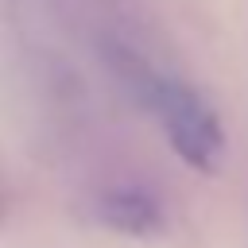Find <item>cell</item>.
Segmentation results:
<instances>
[{
  "instance_id": "6da1fadb",
  "label": "cell",
  "mask_w": 248,
  "mask_h": 248,
  "mask_svg": "<svg viewBox=\"0 0 248 248\" xmlns=\"http://www.w3.org/2000/svg\"><path fill=\"white\" fill-rule=\"evenodd\" d=\"M147 97H151V108L159 112L163 132H167L170 147L178 151V159L202 174L217 170V159L225 151V132H221L217 112L190 85H182L174 78H151Z\"/></svg>"
},
{
  "instance_id": "7a4b0ae2",
  "label": "cell",
  "mask_w": 248,
  "mask_h": 248,
  "mask_svg": "<svg viewBox=\"0 0 248 248\" xmlns=\"http://www.w3.org/2000/svg\"><path fill=\"white\" fill-rule=\"evenodd\" d=\"M101 217H105V225H112V229H120L128 236H151V232L163 229L159 205L147 194H140V190H116V194H108L101 202Z\"/></svg>"
}]
</instances>
